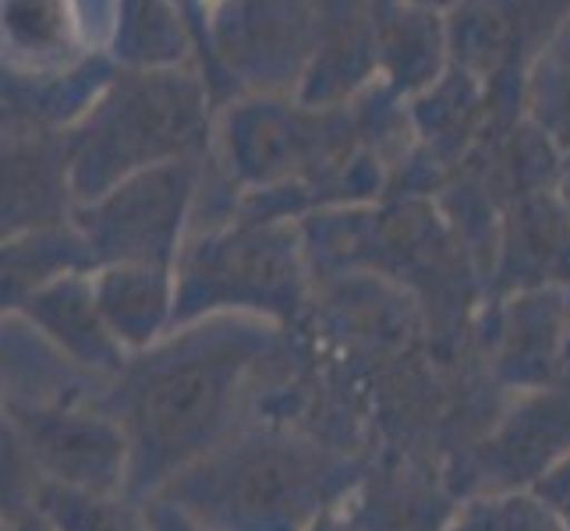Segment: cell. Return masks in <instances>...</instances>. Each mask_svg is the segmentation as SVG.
Returning a JSON list of instances; mask_svg holds the SVG:
<instances>
[{
	"label": "cell",
	"instance_id": "cell-1",
	"mask_svg": "<svg viewBox=\"0 0 570 531\" xmlns=\"http://www.w3.org/2000/svg\"><path fill=\"white\" fill-rule=\"evenodd\" d=\"M269 330L245 319H213L128 362L114 393L117 422L131 443L135 493H160L234 440V422L252 393L255 372L273 354Z\"/></svg>",
	"mask_w": 570,
	"mask_h": 531
},
{
	"label": "cell",
	"instance_id": "cell-2",
	"mask_svg": "<svg viewBox=\"0 0 570 531\" xmlns=\"http://www.w3.org/2000/svg\"><path fill=\"white\" fill-rule=\"evenodd\" d=\"M347 482V464L316 443L242 432L167 482L160 500L206 531H312Z\"/></svg>",
	"mask_w": 570,
	"mask_h": 531
},
{
	"label": "cell",
	"instance_id": "cell-3",
	"mask_svg": "<svg viewBox=\"0 0 570 531\" xmlns=\"http://www.w3.org/2000/svg\"><path fill=\"white\" fill-rule=\"evenodd\" d=\"M11 425L43 482L117 496L131 479V443L117 419L57 404L11 407Z\"/></svg>",
	"mask_w": 570,
	"mask_h": 531
},
{
	"label": "cell",
	"instance_id": "cell-4",
	"mask_svg": "<svg viewBox=\"0 0 570 531\" xmlns=\"http://www.w3.org/2000/svg\"><path fill=\"white\" fill-rule=\"evenodd\" d=\"M216 308H252L294 319L302 308V277L281 238H238L199 255L178 287L174 326Z\"/></svg>",
	"mask_w": 570,
	"mask_h": 531
},
{
	"label": "cell",
	"instance_id": "cell-5",
	"mask_svg": "<svg viewBox=\"0 0 570 531\" xmlns=\"http://www.w3.org/2000/svg\"><path fill=\"white\" fill-rule=\"evenodd\" d=\"M188 199V177L181 170L149 174L128 188H117L96 213H89V248L92 259L117 263H153L167 266L174 234Z\"/></svg>",
	"mask_w": 570,
	"mask_h": 531
},
{
	"label": "cell",
	"instance_id": "cell-6",
	"mask_svg": "<svg viewBox=\"0 0 570 531\" xmlns=\"http://www.w3.org/2000/svg\"><path fill=\"white\" fill-rule=\"evenodd\" d=\"M570 454V393L542 390L518 404L497 436L482 446V482L497 493H510L535 482Z\"/></svg>",
	"mask_w": 570,
	"mask_h": 531
},
{
	"label": "cell",
	"instance_id": "cell-7",
	"mask_svg": "<svg viewBox=\"0 0 570 531\" xmlns=\"http://www.w3.org/2000/svg\"><path fill=\"white\" fill-rule=\"evenodd\" d=\"M14 308H22L29 323L43 330V337H50L71 362L100 372L128 368V351L114 337L104 308L96 302V287L78 273L47 284Z\"/></svg>",
	"mask_w": 570,
	"mask_h": 531
},
{
	"label": "cell",
	"instance_id": "cell-8",
	"mask_svg": "<svg viewBox=\"0 0 570 531\" xmlns=\"http://www.w3.org/2000/svg\"><path fill=\"white\" fill-rule=\"evenodd\" d=\"M92 287L114 337L128 354H142L170 333L178 287L170 284L167 266L117 263L104 269Z\"/></svg>",
	"mask_w": 570,
	"mask_h": 531
},
{
	"label": "cell",
	"instance_id": "cell-9",
	"mask_svg": "<svg viewBox=\"0 0 570 531\" xmlns=\"http://www.w3.org/2000/svg\"><path fill=\"white\" fill-rule=\"evenodd\" d=\"M570 273V234L563 216L553 209H528L518 227V242L507 248L503 281L510 287L535 284L549 277H567Z\"/></svg>",
	"mask_w": 570,
	"mask_h": 531
},
{
	"label": "cell",
	"instance_id": "cell-10",
	"mask_svg": "<svg viewBox=\"0 0 570 531\" xmlns=\"http://www.w3.org/2000/svg\"><path fill=\"white\" fill-rule=\"evenodd\" d=\"M560 323L549 308L535 302V308H514V326L503 337L500 365L510 380L518 383H546L553 376L557 354H560Z\"/></svg>",
	"mask_w": 570,
	"mask_h": 531
},
{
	"label": "cell",
	"instance_id": "cell-11",
	"mask_svg": "<svg viewBox=\"0 0 570 531\" xmlns=\"http://www.w3.org/2000/svg\"><path fill=\"white\" fill-rule=\"evenodd\" d=\"M39 507L53 521L57 531H149L117 496H92L43 482L39 485Z\"/></svg>",
	"mask_w": 570,
	"mask_h": 531
},
{
	"label": "cell",
	"instance_id": "cell-12",
	"mask_svg": "<svg viewBox=\"0 0 570 531\" xmlns=\"http://www.w3.org/2000/svg\"><path fill=\"white\" fill-rule=\"evenodd\" d=\"M479 531H567L557 510L532 496H500L482 507Z\"/></svg>",
	"mask_w": 570,
	"mask_h": 531
},
{
	"label": "cell",
	"instance_id": "cell-13",
	"mask_svg": "<svg viewBox=\"0 0 570 531\" xmlns=\"http://www.w3.org/2000/svg\"><path fill=\"white\" fill-rule=\"evenodd\" d=\"M146 524L149 531H206L203 524H195L181 507H174L167 500H153L146 510Z\"/></svg>",
	"mask_w": 570,
	"mask_h": 531
},
{
	"label": "cell",
	"instance_id": "cell-14",
	"mask_svg": "<svg viewBox=\"0 0 570 531\" xmlns=\"http://www.w3.org/2000/svg\"><path fill=\"white\" fill-rule=\"evenodd\" d=\"M567 199H570V185H567Z\"/></svg>",
	"mask_w": 570,
	"mask_h": 531
}]
</instances>
